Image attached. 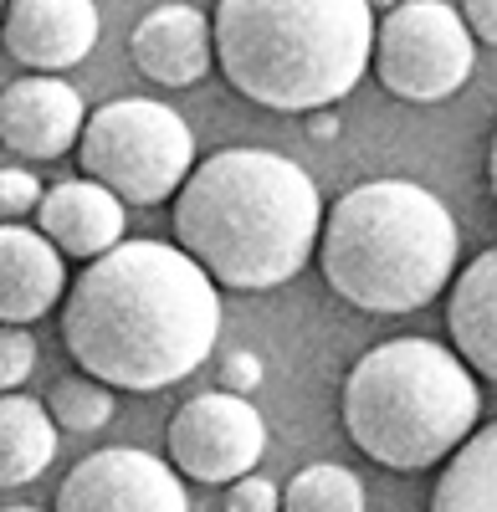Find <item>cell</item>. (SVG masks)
Listing matches in <instances>:
<instances>
[{
    "label": "cell",
    "mask_w": 497,
    "mask_h": 512,
    "mask_svg": "<svg viewBox=\"0 0 497 512\" xmlns=\"http://www.w3.org/2000/svg\"><path fill=\"white\" fill-rule=\"evenodd\" d=\"M221 338V292L195 256L164 241H118L67 287L62 344L108 390H170Z\"/></svg>",
    "instance_id": "6da1fadb"
},
{
    "label": "cell",
    "mask_w": 497,
    "mask_h": 512,
    "mask_svg": "<svg viewBox=\"0 0 497 512\" xmlns=\"http://www.w3.org/2000/svg\"><path fill=\"white\" fill-rule=\"evenodd\" d=\"M323 200L308 169L272 149H221L175 190L180 251L236 292L293 282L318 251Z\"/></svg>",
    "instance_id": "7a4b0ae2"
},
{
    "label": "cell",
    "mask_w": 497,
    "mask_h": 512,
    "mask_svg": "<svg viewBox=\"0 0 497 512\" xmlns=\"http://www.w3.org/2000/svg\"><path fill=\"white\" fill-rule=\"evenodd\" d=\"M211 41L226 82L262 108H334L369 72L375 6L369 0H221Z\"/></svg>",
    "instance_id": "3957f363"
},
{
    "label": "cell",
    "mask_w": 497,
    "mask_h": 512,
    "mask_svg": "<svg viewBox=\"0 0 497 512\" xmlns=\"http://www.w3.org/2000/svg\"><path fill=\"white\" fill-rule=\"evenodd\" d=\"M462 251L451 210L410 180H369L334 200L318 231V267L359 313H416L446 292Z\"/></svg>",
    "instance_id": "277c9868"
},
{
    "label": "cell",
    "mask_w": 497,
    "mask_h": 512,
    "mask_svg": "<svg viewBox=\"0 0 497 512\" xmlns=\"http://www.w3.org/2000/svg\"><path fill=\"white\" fill-rule=\"evenodd\" d=\"M477 415L482 395L472 369L436 338H390L344 379V431L390 472L446 461L477 431Z\"/></svg>",
    "instance_id": "5b68a950"
},
{
    "label": "cell",
    "mask_w": 497,
    "mask_h": 512,
    "mask_svg": "<svg viewBox=\"0 0 497 512\" xmlns=\"http://www.w3.org/2000/svg\"><path fill=\"white\" fill-rule=\"evenodd\" d=\"M77 164L123 205H159L195 169V134L170 103L118 98L88 113L77 134Z\"/></svg>",
    "instance_id": "8992f818"
},
{
    "label": "cell",
    "mask_w": 497,
    "mask_h": 512,
    "mask_svg": "<svg viewBox=\"0 0 497 512\" xmlns=\"http://www.w3.org/2000/svg\"><path fill=\"white\" fill-rule=\"evenodd\" d=\"M375 77L405 103H441L462 93L477 67V41L446 0H400L375 21Z\"/></svg>",
    "instance_id": "52a82bcc"
},
{
    "label": "cell",
    "mask_w": 497,
    "mask_h": 512,
    "mask_svg": "<svg viewBox=\"0 0 497 512\" xmlns=\"http://www.w3.org/2000/svg\"><path fill=\"white\" fill-rule=\"evenodd\" d=\"M262 451H267V425L246 395H231V390L195 395L170 420V461L190 482L231 487L262 461Z\"/></svg>",
    "instance_id": "ba28073f"
},
{
    "label": "cell",
    "mask_w": 497,
    "mask_h": 512,
    "mask_svg": "<svg viewBox=\"0 0 497 512\" xmlns=\"http://www.w3.org/2000/svg\"><path fill=\"white\" fill-rule=\"evenodd\" d=\"M57 512H190V497L170 461L139 446H103L67 472Z\"/></svg>",
    "instance_id": "9c48e42d"
},
{
    "label": "cell",
    "mask_w": 497,
    "mask_h": 512,
    "mask_svg": "<svg viewBox=\"0 0 497 512\" xmlns=\"http://www.w3.org/2000/svg\"><path fill=\"white\" fill-rule=\"evenodd\" d=\"M103 21L93 0H6L0 41L31 72H67L98 47Z\"/></svg>",
    "instance_id": "30bf717a"
},
{
    "label": "cell",
    "mask_w": 497,
    "mask_h": 512,
    "mask_svg": "<svg viewBox=\"0 0 497 512\" xmlns=\"http://www.w3.org/2000/svg\"><path fill=\"white\" fill-rule=\"evenodd\" d=\"M82 123H88L82 93L57 72L16 77L0 93V144L21 159H62L67 149H77Z\"/></svg>",
    "instance_id": "8fae6325"
},
{
    "label": "cell",
    "mask_w": 497,
    "mask_h": 512,
    "mask_svg": "<svg viewBox=\"0 0 497 512\" xmlns=\"http://www.w3.org/2000/svg\"><path fill=\"white\" fill-rule=\"evenodd\" d=\"M67 297V256L31 226L0 221V323H36Z\"/></svg>",
    "instance_id": "7c38bea8"
},
{
    "label": "cell",
    "mask_w": 497,
    "mask_h": 512,
    "mask_svg": "<svg viewBox=\"0 0 497 512\" xmlns=\"http://www.w3.org/2000/svg\"><path fill=\"white\" fill-rule=\"evenodd\" d=\"M129 57L159 88H190L216 62L211 21L195 6H180V0L175 6H154L129 36Z\"/></svg>",
    "instance_id": "4fadbf2b"
},
{
    "label": "cell",
    "mask_w": 497,
    "mask_h": 512,
    "mask_svg": "<svg viewBox=\"0 0 497 512\" xmlns=\"http://www.w3.org/2000/svg\"><path fill=\"white\" fill-rule=\"evenodd\" d=\"M41 236H47L62 256H103L123 241V200L113 190H103L98 180H62L41 195Z\"/></svg>",
    "instance_id": "5bb4252c"
},
{
    "label": "cell",
    "mask_w": 497,
    "mask_h": 512,
    "mask_svg": "<svg viewBox=\"0 0 497 512\" xmlns=\"http://www.w3.org/2000/svg\"><path fill=\"white\" fill-rule=\"evenodd\" d=\"M446 333L457 359L482 374L497 379V246H487L482 256L457 272L446 297Z\"/></svg>",
    "instance_id": "9a60e30c"
},
{
    "label": "cell",
    "mask_w": 497,
    "mask_h": 512,
    "mask_svg": "<svg viewBox=\"0 0 497 512\" xmlns=\"http://www.w3.org/2000/svg\"><path fill=\"white\" fill-rule=\"evenodd\" d=\"M57 461V425L31 395H0V487H26Z\"/></svg>",
    "instance_id": "2e32d148"
},
{
    "label": "cell",
    "mask_w": 497,
    "mask_h": 512,
    "mask_svg": "<svg viewBox=\"0 0 497 512\" xmlns=\"http://www.w3.org/2000/svg\"><path fill=\"white\" fill-rule=\"evenodd\" d=\"M431 512H497V420L451 451L431 487Z\"/></svg>",
    "instance_id": "e0dca14e"
},
{
    "label": "cell",
    "mask_w": 497,
    "mask_h": 512,
    "mask_svg": "<svg viewBox=\"0 0 497 512\" xmlns=\"http://www.w3.org/2000/svg\"><path fill=\"white\" fill-rule=\"evenodd\" d=\"M282 512H364V482L334 461L303 466L282 492Z\"/></svg>",
    "instance_id": "ac0fdd59"
},
{
    "label": "cell",
    "mask_w": 497,
    "mask_h": 512,
    "mask_svg": "<svg viewBox=\"0 0 497 512\" xmlns=\"http://www.w3.org/2000/svg\"><path fill=\"white\" fill-rule=\"evenodd\" d=\"M47 415L52 425H62V431H103V425L113 420V390L103 379L93 374H72V379H57L52 395H47Z\"/></svg>",
    "instance_id": "d6986e66"
},
{
    "label": "cell",
    "mask_w": 497,
    "mask_h": 512,
    "mask_svg": "<svg viewBox=\"0 0 497 512\" xmlns=\"http://www.w3.org/2000/svg\"><path fill=\"white\" fill-rule=\"evenodd\" d=\"M36 369V338L16 323H0V395L21 390Z\"/></svg>",
    "instance_id": "ffe728a7"
},
{
    "label": "cell",
    "mask_w": 497,
    "mask_h": 512,
    "mask_svg": "<svg viewBox=\"0 0 497 512\" xmlns=\"http://www.w3.org/2000/svg\"><path fill=\"white\" fill-rule=\"evenodd\" d=\"M41 205V185L26 169H0V221H16V216H31Z\"/></svg>",
    "instance_id": "44dd1931"
},
{
    "label": "cell",
    "mask_w": 497,
    "mask_h": 512,
    "mask_svg": "<svg viewBox=\"0 0 497 512\" xmlns=\"http://www.w3.org/2000/svg\"><path fill=\"white\" fill-rule=\"evenodd\" d=\"M226 512H282V492L267 477H236L226 492Z\"/></svg>",
    "instance_id": "7402d4cb"
},
{
    "label": "cell",
    "mask_w": 497,
    "mask_h": 512,
    "mask_svg": "<svg viewBox=\"0 0 497 512\" xmlns=\"http://www.w3.org/2000/svg\"><path fill=\"white\" fill-rule=\"evenodd\" d=\"M462 21H467L472 41L497 47V0H462Z\"/></svg>",
    "instance_id": "603a6c76"
},
{
    "label": "cell",
    "mask_w": 497,
    "mask_h": 512,
    "mask_svg": "<svg viewBox=\"0 0 497 512\" xmlns=\"http://www.w3.org/2000/svg\"><path fill=\"white\" fill-rule=\"evenodd\" d=\"M221 379H226V390H231V395L257 390V384H262V359H252V354H231V359L221 364Z\"/></svg>",
    "instance_id": "cb8c5ba5"
},
{
    "label": "cell",
    "mask_w": 497,
    "mask_h": 512,
    "mask_svg": "<svg viewBox=\"0 0 497 512\" xmlns=\"http://www.w3.org/2000/svg\"><path fill=\"white\" fill-rule=\"evenodd\" d=\"M308 134H313V139H334V134H339V113H334V108H313V113H308Z\"/></svg>",
    "instance_id": "d4e9b609"
},
{
    "label": "cell",
    "mask_w": 497,
    "mask_h": 512,
    "mask_svg": "<svg viewBox=\"0 0 497 512\" xmlns=\"http://www.w3.org/2000/svg\"><path fill=\"white\" fill-rule=\"evenodd\" d=\"M487 185H492V200H497V128H492V149H487Z\"/></svg>",
    "instance_id": "484cf974"
},
{
    "label": "cell",
    "mask_w": 497,
    "mask_h": 512,
    "mask_svg": "<svg viewBox=\"0 0 497 512\" xmlns=\"http://www.w3.org/2000/svg\"><path fill=\"white\" fill-rule=\"evenodd\" d=\"M369 6H380V11H390V6H400V0H369Z\"/></svg>",
    "instance_id": "4316f807"
},
{
    "label": "cell",
    "mask_w": 497,
    "mask_h": 512,
    "mask_svg": "<svg viewBox=\"0 0 497 512\" xmlns=\"http://www.w3.org/2000/svg\"><path fill=\"white\" fill-rule=\"evenodd\" d=\"M0 512H36V507H0Z\"/></svg>",
    "instance_id": "83f0119b"
},
{
    "label": "cell",
    "mask_w": 497,
    "mask_h": 512,
    "mask_svg": "<svg viewBox=\"0 0 497 512\" xmlns=\"http://www.w3.org/2000/svg\"><path fill=\"white\" fill-rule=\"evenodd\" d=\"M0 11H6V0H0Z\"/></svg>",
    "instance_id": "f1b7e54d"
}]
</instances>
